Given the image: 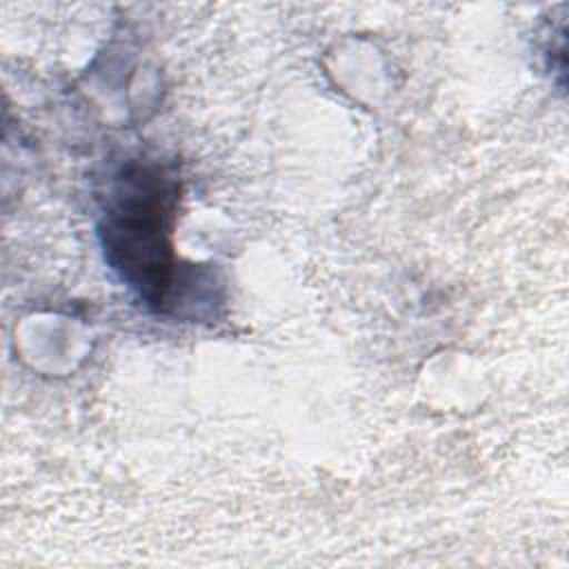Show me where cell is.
Listing matches in <instances>:
<instances>
[{
    "instance_id": "cell-1",
    "label": "cell",
    "mask_w": 569,
    "mask_h": 569,
    "mask_svg": "<svg viewBox=\"0 0 569 569\" xmlns=\"http://www.w3.org/2000/svg\"><path fill=\"white\" fill-rule=\"evenodd\" d=\"M176 198L178 182L169 164L133 158L111 178L98 227L109 267L160 313L173 305L180 269L171 247Z\"/></svg>"
}]
</instances>
